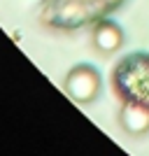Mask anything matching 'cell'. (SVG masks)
I'll return each instance as SVG.
<instances>
[{"instance_id":"3","label":"cell","mask_w":149,"mask_h":156,"mask_svg":"<svg viewBox=\"0 0 149 156\" xmlns=\"http://www.w3.org/2000/svg\"><path fill=\"white\" fill-rule=\"evenodd\" d=\"M121 44H123V33L117 23L103 21L93 28V47L100 54H114Z\"/></svg>"},{"instance_id":"1","label":"cell","mask_w":149,"mask_h":156,"mask_svg":"<svg viewBox=\"0 0 149 156\" xmlns=\"http://www.w3.org/2000/svg\"><path fill=\"white\" fill-rule=\"evenodd\" d=\"M65 93L75 103H91L100 91V75L91 65H77L65 77Z\"/></svg>"},{"instance_id":"2","label":"cell","mask_w":149,"mask_h":156,"mask_svg":"<svg viewBox=\"0 0 149 156\" xmlns=\"http://www.w3.org/2000/svg\"><path fill=\"white\" fill-rule=\"evenodd\" d=\"M119 121L128 135H144L149 133V107L142 103H126L121 107Z\"/></svg>"}]
</instances>
